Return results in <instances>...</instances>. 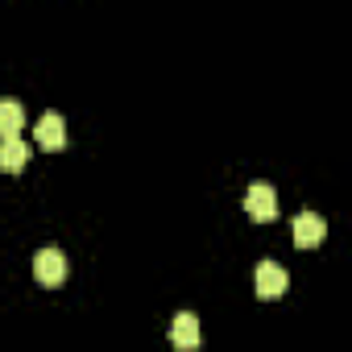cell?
I'll use <instances>...</instances> for the list:
<instances>
[{
    "instance_id": "3957f363",
    "label": "cell",
    "mask_w": 352,
    "mask_h": 352,
    "mask_svg": "<svg viewBox=\"0 0 352 352\" xmlns=\"http://www.w3.org/2000/svg\"><path fill=\"white\" fill-rule=\"evenodd\" d=\"M34 278H38L42 286H58V282L67 278V257H63V249H42V253L34 257Z\"/></svg>"
},
{
    "instance_id": "52a82bcc",
    "label": "cell",
    "mask_w": 352,
    "mask_h": 352,
    "mask_svg": "<svg viewBox=\"0 0 352 352\" xmlns=\"http://www.w3.org/2000/svg\"><path fill=\"white\" fill-rule=\"evenodd\" d=\"M34 137H38L42 149H63V145H67V120H63L58 112H46V116L38 120Z\"/></svg>"
},
{
    "instance_id": "ba28073f",
    "label": "cell",
    "mask_w": 352,
    "mask_h": 352,
    "mask_svg": "<svg viewBox=\"0 0 352 352\" xmlns=\"http://www.w3.org/2000/svg\"><path fill=\"white\" fill-rule=\"evenodd\" d=\"M21 129H25L21 100H0V141H5V137H21Z\"/></svg>"
},
{
    "instance_id": "5b68a950",
    "label": "cell",
    "mask_w": 352,
    "mask_h": 352,
    "mask_svg": "<svg viewBox=\"0 0 352 352\" xmlns=\"http://www.w3.org/2000/svg\"><path fill=\"white\" fill-rule=\"evenodd\" d=\"M323 236H327L323 216H315V212H298V216H294V245H298V249H315Z\"/></svg>"
},
{
    "instance_id": "277c9868",
    "label": "cell",
    "mask_w": 352,
    "mask_h": 352,
    "mask_svg": "<svg viewBox=\"0 0 352 352\" xmlns=\"http://www.w3.org/2000/svg\"><path fill=\"white\" fill-rule=\"evenodd\" d=\"M170 340H174V348H183V352H191V348H199V315H191V311H179L174 315V323H170Z\"/></svg>"
},
{
    "instance_id": "7a4b0ae2",
    "label": "cell",
    "mask_w": 352,
    "mask_h": 352,
    "mask_svg": "<svg viewBox=\"0 0 352 352\" xmlns=\"http://www.w3.org/2000/svg\"><path fill=\"white\" fill-rule=\"evenodd\" d=\"M253 286H257L261 298H278V294H286V286H290L286 265H278V261H261L257 274H253Z\"/></svg>"
},
{
    "instance_id": "6da1fadb",
    "label": "cell",
    "mask_w": 352,
    "mask_h": 352,
    "mask_svg": "<svg viewBox=\"0 0 352 352\" xmlns=\"http://www.w3.org/2000/svg\"><path fill=\"white\" fill-rule=\"evenodd\" d=\"M245 212H249L257 224L278 220V191H274L270 183H253V187L245 191Z\"/></svg>"
},
{
    "instance_id": "8992f818",
    "label": "cell",
    "mask_w": 352,
    "mask_h": 352,
    "mask_svg": "<svg viewBox=\"0 0 352 352\" xmlns=\"http://www.w3.org/2000/svg\"><path fill=\"white\" fill-rule=\"evenodd\" d=\"M30 166V141L21 137H5L0 141V170L5 174H21Z\"/></svg>"
}]
</instances>
